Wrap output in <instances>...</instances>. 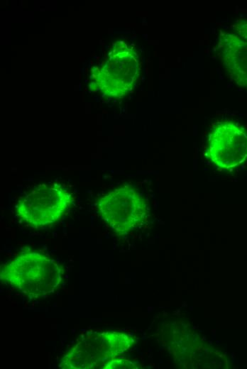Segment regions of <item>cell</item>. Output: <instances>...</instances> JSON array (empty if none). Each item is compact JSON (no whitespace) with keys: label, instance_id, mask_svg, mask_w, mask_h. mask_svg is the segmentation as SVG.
<instances>
[{"label":"cell","instance_id":"1","mask_svg":"<svg viewBox=\"0 0 247 369\" xmlns=\"http://www.w3.org/2000/svg\"><path fill=\"white\" fill-rule=\"evenodd\" d=\"M0 280L27 297L38 298L56 291L62 282V271L54 260L29 252L1 265Z\"/></svg>","mask_w":247,"mask_h":369},{"label":"cell","instance_id":"2","mask_svg":"<svg viewBox=\"0 0 247 369\" xmlns=\"http://www.w3.org/2000/svg\"><path fill=\"white\" fill-rule=\"evenodd\" d=\"M134 343L129 335L116 331H92L84 334L63 356V369H104Z\"/></svg>","mask_w":247,"mask_h":369},{"label":"cell","instance_id":"3","mask_svg":"<svg viewBox=\"0 0 247 369\" xmlns=\"http://www.w3.org/2000/svg\"><path fill=\"white\" fill-rule=\"evenodd\" d=\"M73 202L72 194L58 184H40L23 196L16 205L18 216L33 228L59 221Z\"/></svg>","mask_w":247,"mask_h":369},{"label":"cell","instance_id":"4","mask_svg":"<svg viewBox=\"0 0 247 369\" xmlns=\"http://www.w3.org/2000/svg\"><path fill=\"white\" fill-rule=\"evenodd\" d=\"M97 206L101 219L118 235L138 228L148 213L146 200L130 185L109 192L98 200Z\"/></svg>","mask_w":247,"mask_h":369},{"label":"cell","instance_id":"5","mask_svg":"<svg viewBox=\"0 0 247 369\" xmlns=\"http://www.w3.org/2000/svg\"><path fill=\"white\" fill-rule=\"evenodd\" d=\"M206 152L216 167L234 168L247 159V131L231 121L217 123L209 133Z\"/></svg>","mask_w":247,"mask_h":369},{"label":"cell","instance_id":"6","mask_svg":"<svg viewBox=\"0 0 247 369\" xmlns=\"http://www.w3.org/2000/svg\"><path fill=\"white\" fill-rule=\"evenodd\" d=\"M106 65V88L109 95L121 97L133 87L139 75L138 55L123 41L117 42Z\"/></svg>","mask_w":247,"mask_h":369},{"label":"cell","instance_id":"7","mask_svg":"<svg viewBox=\"0 0 247 369\" xmlns=\"http://www.w3.org/2000/svg\"><path fill=\"white\" fill-rule=\"evenodd\" d=\"M216 51L228 77L247 89V41L234 33L221 31Z\"/></svg>","mask_w":247,"mask_h":369},{"label":"cell","instance_id":"8","mask_svg":"<svg viewBox=\"0 0 247 369\" xmlns=\"http://www.w3.org/2000/svg\"><path fill=\"white\" fill-rule=\"evenodd\" d=\"M138 366L129 360L124 358H114L109 361L104 369H134Z\"/></svg>","mask_w":247,"mask_h":369},{"label":"cell","instance_id":"9","mask_svg":"<svg viewBox=\"0 0 247 369\" xmlns=\"http://www.w3.org/2000/svg\"><path fill=\"white\" fill-rule=\"evenodd\" d=\"M234 33L247 41V21H240L233 25Z\"/></svg>","mask_w":247,"mask_h":369}]
</instances>
